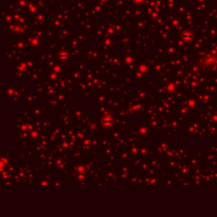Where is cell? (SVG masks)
Instances as JSON below:
<instances>
[{"label":"cell","instance_id":"1","mask_svg":"<svg viewBox=\"0 0 217 217\" xmlns=\"http://www.w3.org/2000/svg\"><path fill=\"white\" fill-rule=\"evenodd\" d=\"M182 37L186 41H190L193 38V33L191 32H185L182 35Z\"/></svg>","mask_w":217,"mask_h":217}]
</instances>
